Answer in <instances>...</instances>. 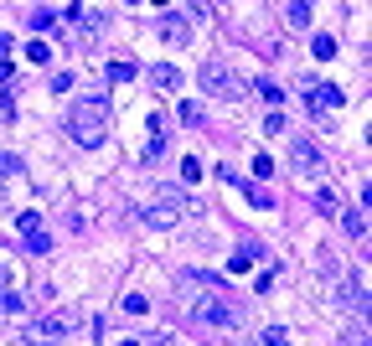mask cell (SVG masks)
I'll return each instance as SVG.
<instances>
[{
	"label": "cell",
	"mask_w": 372,
	"mask_h": 346,
	"mask_svg": "<svg viewBox=\"0 0 372 346\" xmlns=\"http://www.w3.org/2000/svg\"><path fill=\"white\" fill-rule=\"evenodd\" d=\"M68 140L83 150H99L109 140V99H73L68 103Z\"/></svg>",
	"instance_id": "6da1fadb"
},
{
	"label": "cell",
	"mask_w": 372,
	"mask_h": 346,
	"mask_svg": "<svg viewBox=\"0 0 372 346\" xmlns=\"http://www.w3.org/2000/svg\"><path fill=\"white\" fill-rule=\"evenodd\" d=\"M196 83H202L212 99H228V103H233V99H243V78H238L228 62H217V57H207L202 68H196Z\"/></svg>",
	"instance_id": "7a4b0ae2"
},
{
	"label": "cell",
	"mask_w": 372,
	"mask_h": 346,
	"mask_svg": "<svg viewBox=\"0 0 372 346\" xmlns=\"http://www.w3.org/2000/svg\"><path fill=\"white\" fill-rule=\"evenodd\" d=\"M289 166H295L300 176H321V171H326V155L315 150L310 140H289Z\"/></svg>",
	"instance_id": "3957f363"
},
{
	"label": "cell",
	"mask_w": 372,
	"mask_h": 346,
	"mask_svg": "<svg viewBox=\"0 0 372 346\" xmlns=\"http://www.w3.org/2000/svg\"><path fill=\"white\" fill-rule=\"evenodd\" d=\"M140 217H145V228L166 233V228H176V222H181V202H176V196H161V202H150Z\"/></svg>",
	"instance_id": "277c9868"
},
{
	"label": "cell",
	"mask_w": 372,
	"mask_h": 346,
	"mask_svg": "<svg viewBox=\"0 0 372 346\" xmlns=\"http://www.w3.org/2000/svg\"><path fill=\"white\" fill-rule=\"evenodd\" d=\"M196 321H207V326H238V321H243V310H238V305H228L222 295H212V300L196 305Z\"/></svg>",
	"instance_id": "5b68a950"
},
{
	"label": "cell",
	"mask_w": 372,
	"mask_h": 346,
	"mask_svg": "<svg viewBox=\"0 0 372 346\" xmlns=\"http://www.w3.org/2000/svg\"><path fill=\"white\" fill-rule=\"evenodd\" d=\"M186 83V78H181V68H171V62H155V68H150V88L155 93H176Z\"/></svg>",
	"instance_id": "8992f818"
},
{
	"label": "cell",
	"mask_w": 372,
	"mask_h": 346,
	"mask_svg": "<svg viewBox=\"0 0 372 346\" xmlns=\"http://www.w3.org/2000/svg\"><path fill=\"white\" fill-rule=\"evenodd\" d=\"M341 305H347V310H357V315H367V284L362 279H341Z\"/></svg>",
	"instance_id": "52a82bcc"
},
{
	"label": "cell",
	"mask_w": 372,
	"mask_h": 346,
	"mask_svg": "<svg viewBox=\"0 0 372 346\" xmlns=\"http://www.w3.org/2000/svg\"><path fill=\"white\" fill-rule=\"evenodd\" d=\"M73 321H78L73 310H52V315H42V321H36V331H42V336H68Z\"/></svg>",
	"instance_id": "ba28073f"
},
{
	"label": "cell",
	"mask_w": 372,
	"mask_h": 346,
	"mask_svg": "<svg viewBox=\"0 0 372 346\" xmlns=\"http://www.w3.org/2000/svg\"><path fill=\"white\" fill-rule=\"evenodd\" d=\"M155 31H161V36H166V42H171V47H181V42H192V26H186L181 16H161V21H155Z\"/></svg>",
	"instance_id": "9c48e42d"
},
{
	"label": "cell",
	"mask_w": 372,
	"mask_h": 346,
	"mask_svg": "<svg viewBox=\"0 0 372 346\" xmlns=\"http://www.w3.org/2000/svg\"><path fill=\"white\" fill-rule=\"evenodd\" d=\"M315 212H326V217H341V192H336V186H321V196H315Z\"/></svg>",
	"instance_id": "30bf717a"
},
{
	"label": "cell",
	"mask_w": 372,
	"mask_h": 346,
	"mask_svg": "<svg viewBox=\"0 0 372 346\" xmlns=\"http://www.w3.org/2000/svg\"><path fill=\"white\" fill-rule=\"evenodd\" d=\"M310 10H315V6H310V0H289V26H300V31H305V26H310V21H315V16H310Z\"/></svg>",
	"instance_id": "8fae6325"
},
{
	"label": "cell",
	"mask_w": 372,
	"mask_h": 346,
	"mask_svg": "<svg viewBox=\"0 0 372 346\" xmlns=\"http://www.w3.org/2000/svg\"><path fill=\"white\" fill-rule=\"evenodd\" d=\"M254 93H259V99H269L274 109H279V99H285V88H279L274 78H254Z\"/></svg>",
	"instance_id": "7c38bea8"
},
{
	"label": "cell",
	"mask_w": 372,
	"mask_h": 346,
	"mask_svg": "<svg viewBox=\"0 0 372 346\" xmlns=\"http://www.w3.org/2000/svg\"><path fill=\"white\" fill-rule=\"evenodd\" d=\"M341 228L352 238H367V212H341Z\"/></svg>",
	"instance_id": "4fadbf2b"
},
{
	"label": "cell",
	"mask_w": 372,
	"mask_h": 346,
	"mask_svg": "<svg viewBox=\"0 0 372 346\" xmlns=\"http://www.w3.org/2000/svg\"><path fill=\"white\" fill-rule=\"evenodd\" d=\"M321 103V109H336L341 103V88H310V109Z\"/></svg>",
	"instance_id": "5bb4252c"
},
{
	"label": "cell",
	"mask_w": 372,
	"mask_h": 346,
	"mask_svg": "<svg viewBox=\"0 0 372 346\" xmlns=\"http://www.w3.org/2000/svg\"><path fill=\"white\" fill-rule=\"evenodd\" d=\"M26 248H31V254H52V238L36 228V233H26Z\"/></svg>",
	"instance_id": "9a60e30c"
},
{
	"label": "cell",
	"mask_w": 372,
	"mask_h": 346,
	"mask_svg": "<svg viewBox=\"0 0 372 346\" xmlns=\"http://www.w3.org/2000/svg\"><path fill=\"white\" fill-rule=\"evenodd\" d=\"M264 346H289V331L285 326H269V331H264Z\"/></svg>",
	"instance_id": "2e32d148"
},
{
	"label": "cell",
	"mask_w": 372,
	"mask_h": 346,
	"mask_svg": "<svg viewBox=\"0 0 372 346\" xmlns=\"http://www.w3.org/2000/svg\"><path fill=\"white\" fill-rule=\"evenodd\" d=\"M16 228H21V238H26V233H36V228H42V217H36V212H21V217H16Z\"/></svg>",
	"instance_id": "e0dca14e"
},
{
	"label": "cell",
	"mask_w": 372,
	"mask_h": 346,
	"mask_svg": "<svg viewBox=\"0 0 372 346\" xmlns=\"http://www.w3.org/2000/svg\"><path fill=\"white\" fill-rule=\"evenodd\" d=\"M310 52H315V57H321V62H326V57H331V52H336V42H331V36H315V42H310Z\"/></svg>",
	"instance_id": "ac0fdd59"
},
{
	"label": "cell",
	"mask_w": 372,
	"mask_h": 346,
	"mask_svg": "<svg viewBox=\"0 0 372 346\" xmlns=\"http://www.w3.org/2000/svg\"><path fill=\"white\" fill-rule=\"evenodd\" d=\"M26 62H52V52H47V42H31V47H26Z\"/></svg>",
	"instance_id": "d6986e66"
},
{
	"label": "cell",
	"mask_w": 372,
	"mask_h": 346,
	"mask_svg": "<svg viewBox=\"0 0 372 346\" xmlns=\"http://www.w3.org/2000/svg\"><path fill=\"white\" fill-rule=\"evenodd\" d=\"M0 295H16V274H10V264H0Z\"/></svg>",
	"instance_id": "ffe728a7"
},
{
	"label": "cell",
	"mask_w": 372,
	"mask_h": 346,
	"mask_svg": "<svg viewBox=\"0 0 372 346\" xmlns=\"http://www.w3.org/2000/svg\"><path fill=\"white\" fill-rule=\"evenodd\" d=\"M124 310L129 315H145V310H150V300H145V295H124Z\"/></svg>",
	"instance_id": "44dd1931"
},
{
	"label": "cell",
	"mask_w": 372,
	"mask_h": 346,
	"mask_svg": "<svg viewBox=\"0 0 372 346\" xmlns=\"http://www.w3.org/2000/svg\"><path fill=\"white\" fill-rule=\"evenodd\" d=\"M109 78H114V83H129V78H135V68H129V62H114Z\"/></svg>",
	"instance_id": "7402d4cb"
},
{
	"label": "cell",
	"mask_w": 372,
	"mask_h": 346,
	"mask_svg": "<svg viewBox=\"0 0 372 346\" xmlns=\"http://www.w3.org/2000/svg\"><path fill=\"white\" fill-rule=\"evenodd\" d=\"M52 26V10H31V31H47Z\"/></svg>",
	"instance_id": "603a6c76"
},
{
	"label": "cell",
	"mask_w": 372,
	"mask_h": 346,
	"mask_svg": "<svg viewBox=\"0 0 372 346\" xmlns=\"http://www.w3.org/2000/svg\"><path fill=\"white\" fill-rule=\"evenodd\" d=\"M264 129H269V135H279V129H285V114H279V109H269V119H264Z\"/></svg>",
	"instance_id": "cb8c5ba5"
},
{
	"label": "cell",
	"mask_w": 372,
	"mask_h": 346,
	"mask_svg": "<svg viewBox=\"0 0 372 346\" xmlns=\"http://www.w3.org/2000/svg\"><path fill=\"white\" fill-rule=\"evenodd\" d=\"M341 346H367V331H347V336H341Z\"/></svg>",
	"instance_id": "d4e9b609"
},
{
	"label": "cell",
	"mask_w": 372,
	"mask_h": 346,
	"mask_svg": "<svg viewBox=\"0 0 372 346\" xmlns=\"http://www.w3.org/2000/svg\"><path fill=\"white\" fill-rule=\"evenodd\" d=\"M10 47H16V42H10V36H6V31H0V62H6V57H10Z\"/></svg>",
	"instance_id": "484cf974"
},
{
	"label": "cell",
	"mask_w": 372,
	"mask_h": 346,
	"mask_svg": "<svg viewBox=\"0 0 372 346\" xmlns=\"http://www.w3.org/2000/svg\"><path fill=\"white\" fill-rule=\"evenodd\" d=\"M119 346H145V341H119Z\"/></svg>",
	"instance_id": "4316f807"
}]
</instances>
